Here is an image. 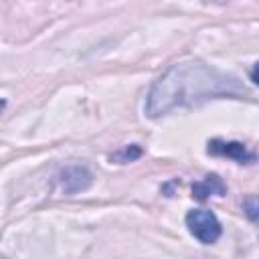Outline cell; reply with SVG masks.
<instances>
[{"label":"cell","instance_id":"cell-7","mask_svg":"<svg viewBox=\"0 0 259 259\" xmlns=\"http://www.w3.org/2000/svg\"><path fill=\"white\" fill-rule=\"evenodd\" d=\"M243 206H245L247 217L251 221H257V200H255V196H247L245 202H243Z\"/></svg>","mask_w":259,"mask_h":259},{"label":"cell","instance_id":"cell-8","mask_svg":"<svg viewBox=\"0 0 259 259\" xmlns=\"http://www.w3.org/2000/svg\"><path fill=\"white\" fill-rule=\"evenodd\" d=\"M4 107H6V101H4V99H0V111H2Z\"/></svg>","mask_w":259,"mask_h":259},{"label":"cell","instance_id":"cell-5","mask_svg":"<svg viewBox=\"0 0 259 259\" xmlns=\"http://www.w3.org/2000/svg\"><path fill=\"white\" fill-rule=\"evenodd\" d=\"M225 192H227V186H225V182H223L217 174H208V176H204L200 182L192 184V196L198 198V200H206V198L212 196V194L223 196Z\"/></svg>","mask_w":259,"mask_h":259},{"label":"cell","instance_id":"cell-1","mask_svg":"<svg viewBox=\"0 0 259 259\" xmlns=\"http://www.w3.org/2000/svg\"><path fill=\"white\" fill-rule=\"evenodd\" d=\"M221 97L245 99L249 91L243 81L231 73L200 61H186L172 65L154 81L144 109L148 117H162L178 107H194Z\"/></svg>","mask_w":259,"mask_h":259},{"label":"cell","instance_id":"cell-4","mask_svg":"<svg viewBox=\"0 0 259 259\" xmlns=\"http://www.w3.org/2000/svg\"><path fill=\"white\" fill-rule=\"evenodd\" d=\"M206 152L212 156H223V158H231L239 164H251L255 162V154L251 150H247L245 144L241 142H227V140H210L206 146Z\"/></svg>","mask_w":259,"mask_h":259},{"label":"cell","instance_id":"cell-3","mask_svg":"<svg viewBox=\"0 0 259 259\" xmlns=\"http://www.w3.org/2000/svg\"><path fill=\"white\" fill-rule=\"evenodd\" d=\"M57 182H59V190H61L63 194H75V192L87 190V188L91 186L93 174L89 172L87 166L73 164V166H67L65 170L59 172Z\"/></svg>","mask_w":259,"mask_h":259},{"label":"cell","instance_id":"cell-2","mask_svg":"<svg viewBox=\"0 0 259 259\" xmlns=\"http://www.w3.org/2000/svg\"><path fill=\"white\" fill-rule=\"evenodd\" d=\"M186 227L204 245L214 243L221 237V233H223V227H221L219 219L214 217L212 210H206V208H194V210H190L186 214Z\"/></svg>","mask_w":259,"mask_h":259},{"label":"cell","instance_id":"cell-6","mask_svg":"<svg viewBox=\"0 0 259 259\" xmlns=\"http://www.w3.org/2000/svg\"><path fill=\"white\" fill-rule=\"evenodd\" d=\"M140 156H142V148H140L138 144H132V146H125L123 150H119L117 154H113L111 160H115V162H119V164H125V162L138 160Z\"/></svg>","mask_w":259,"mask_h":259}]
</instances>
